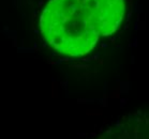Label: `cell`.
Segmentation results:
<instances>
[{
	"mask_svg": "<svg viewBox=\"0 0 149 139\" xmlns=\"http://www.w3.org/2000/svg\"><path fill=\"white\" fill-rule=\"evenodd\" d=\"M125 13V0H49L41 12L40 31L56 51L81 57L118 30Z\"/></svg>",
	"mask_w": 149,
	"mask_h": 139,
	"instance_id": "6da1fadb",
	"label": "cell"
}]
</instances>
